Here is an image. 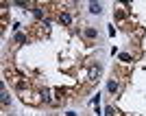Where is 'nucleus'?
<instances>
[{"label":"nucleus","instance_id":"obj_9","mask_svg":"<svg viewBox=\"0 0 146 116\" xmlns=\"http://www.w3.org/2000/svg\"><path fill=\"white\" fill-rule=\"evenodd\" d=\"M118 59H120L122 64H131V61H133V55L124 50V53H118Z\"/></svg>","mask_w":146,"mask_h":116},{"label":"nucleus","instance_id":"obj_14","mask_svg":"<svg viewBox=\"0 0 146 116\" xmlns=\"http://www.w3.org/2000/svg\"><path fill=\"white\" fill-rule=\"evenodd\" d=\"M107 31H109V35H111V37H113V35L118 33V29H116L113 24H107Z\"/></svg>","mask_w":146,"mask_h":116},{"label":"nucleus","instance_id":"obj_13","mask_svg":"<svg viewBox=\"0 0 146 116\" xmlns=\"http://www.w3.org/2000/svg\"><path fill=\"white\" fill-rule=\"evenodd\" d=\"M98 103H100V92H96V94L90 99V105H92V107H98Z\"/></svg>","mask_w":146,"mask_h":116},{"label":"nucleus","instance_id":"obj_3","mask_svg":"<svg viewBox=\"0 0 146 116\" xmlns=\"http://www.w3.org/2000/svg\"><path fill=\"white\" fill-rule=\"evenodd\" d=\"M107 92H109L111 97H118V94H120V79H118V77H111V79L107 81Z\"/></svg>","mask_w":146,"mask_h":116},{"label":"nucleus","instance_id":"obj_5","mask_svg":"<svg viewBox=\"0 0 146 116\" xmlns=\"http://www.w3.org/2000/svg\"><path fill=\"white\" fill-rule=\"evenodd\" d=\"M100 72H103V64L98 61V64H94V66H90V72H87V79H90V81H98V77H100Z\"/></svg>","mask_w":146,"mask_h":116},{"label":"nucleus","instance_id":"obj_8","mask_svg":"<svg viewBox=\"0 0 146 116\" xmlns=\"http://www.w3.org/2000/svg\"><path fill=\"white\" fill-rule=\"evenodd\" d=\"M0 101H2V107H9V105H11V97H9V92H7L5 83L0 86Z\"/></svg>","mask_w":146,"mask_h":116},{"label":"nucleus","instance_id":"obj_1","mask_svg":"<svg viewBox=\"0 0 146 116\" xmlns=\"http://www.w3.org/2000/svg\"><path fill=\"white\" fill-rule=\"evenodd\" d=\"M57 22H59L61 26H72L74 24V13L63 11V9H61V11L57 13Z\"/></svg>","mask_w":146,"mask_h":116},{"label":"nucleus","instance_id":"obj_7","mask_svg":"<svg viewBox=\"0 0 146 116\" xmlns=\"http://www.w3.org/2000/svg\"><path fill=\"white\" fill-rule=\"evenodd\" d=\"M81 35L85 37L87 42H92V40H96V37H98V29H94V26H85V29H83V33H81Z\"/></svg>","mask_w":146,"mask_h":116},{"label":"nucleus","instance_id":"obj_2","mask_svg":"<svg viewBox=\"0 0 146 116\" xmlns=\"http://www.w3.org/2000/svg\"><path fill=\"white\" fill-rule=\"evenodd\" d=\"M127 7L129 5H122V7H116V9H113V18H116L118 24H124V22H127V18H129Z\"/></svg>","mask_w":146,"mask_h":116},{"label":"nucleus","instance_id":"obj_10","mask_svg":"<svg viewBox=\"0 0 146 116\" xmlns=\"http://www.w3.org/2000/svg\"><path fill=\"white\" fill-rule=\"evenodd\" d=\"M90 13H94V15L103 13V5L100 2H90Z\"/></svg>","mask_w":146,"mask_h":116},{"label":"nucleus","instance_id":"obj_4","mask_svg":"<svg viewBox=\"0 0 146 116\" xmlns=\"http://www.w3.org/2000/svg\"><path fill=\"white\" fill-rule=\"evenodd\" d=\"M37 92H39V97H42V103H46V105L55 103V101H52V90H50V88L42 86V88H37Z\"/></svg>","mask_w":146,"mask_h":116},{"label":"nucleus","instance_id":"obj_11","mask_svg":"<svg viewBox=\"0 0 146 116\" xmlns=\"http://www.w3.org/2000/svg\"><path fill=\"white\" fill-rule=\"evenodd\" d=\"M103 114H105V116H122L120 112H118L116 107H113V105H107V107L103 110Z\"/></svg>","mask_w":146,"mask_h":116},{"label":"nucleus","instance_id":"obj_12","mask_svg":"<svg viewBox=\"0 0 146 116\" xmlns=\"http://www.w3.org/2000/svg\"><path fill=\"white\" fill-rule=\"evenodd\" d=\"M33 15H35V20H39V22H44V20H46V13H44V9H39V7H35V9H33Z\"/></svg>","mask_w":146,"mask_h":116},{"label":"nucleus","instance_id":"obj_6","mask_svg":"<svg viewBox=\"0 0 146 116\" xmlns=\"http://www.w3.org/2000/svg\"><path fill=\"white\" fill-rule=\"evenodd\" d=\"M13 42L15 44H20V46H22V44H29L31 42V37H29V33H24V31H15V33H13Z\"/></svg>","mask_w":146,"mask_h":116},{"label":"nucleus","instance_id":"obj_15","mask_svg":"<svg viewBox=\"0 0 146 116\" xmlns=\"http://www.w3.org/2000/svg\"><path fill=\"white\" fill-rule=\"evenodd\" d=\"M66 116H79V114H76V112H72V110H68V112H66Z\"/></svg>","mask_w":146,"mask_h":116}]
</instances>
